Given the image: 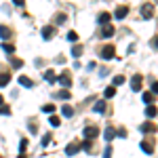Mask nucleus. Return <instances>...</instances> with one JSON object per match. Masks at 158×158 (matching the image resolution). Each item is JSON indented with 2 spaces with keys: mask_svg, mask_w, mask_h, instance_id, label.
Listing matches in <instances>:
<instances>
[{
  "mask_svg": "<svg viewBox=\"0 0 158 158\" xmlns=\"http://www.w3.org/2000/svg\"><path fill=\"white\" fill-rule=\"evenodd\" d=\"M158 93V82H152V95H156Z\"/></svg>",
  "mask_w": 158,
  "mask_h": 158,
  "instance_id": "38",
  "label": "nucleus"
},
{
  "mask_svg": "<svg viewBox=\"0 0 158 158\" xmlns=\"http://www.w3.org/2000/svg\"><path fill=\"white\" fill-rule=\"evenodd\" d=\"M65 19H68V15H65V13H57V15H55V23H57V25L65 23Z\"/></svg>",
  "mask_w": 158,
  "mask_h": 158,
  "instance_id": "21",
  "label": "nucleus"
},
{
  "mask_svg": "<svg viewBox=\"0 0 158 158\" xmlns=\"http://www.w3.org/2000/svg\"><path fill=\"white\" fill-rule=\"evenodd\" d=\"M141 80H143V76L141 74H135L133 78H131V89L133 91H141Z\"/></svg>",
  "mask_w": 158,
  "mask_h": 158,
  "instance_id": "5",
  "label": "nucleus"
},
{
  "mask_svg": "<svg viewBox=\"0 0 158 158\" xmlns=\"http://www.w3.org/2000/svg\"><path fill=\"white\" fill-rule=\"evenodd\" d=\"M82 135H85L86 139L91 141V139H95V137L99 135V129H97V127H85V131H82Z\"/></svg>",
  "mask_w": 158,
  "mask_h": 158,
  "instance_id": "1",
  "label": "nucleus"
},
{
  "mask_svg": "<svg viewBox=\"0 0 158 158\" xmlns=\"http://www.w3.org/2000/svg\"><path fill=\"white\" fill-rule=\"evenodd\" d=\"M25 148H27V141H25V139H21V143H19V154H23Z\"/></svg>",
  "mask_w": 158,
  "mask_h": 158,
  "instance_id": "33",
  "label": "nucleus"
},
{
  "mask_svg": "<svg viewBox=\"0 0 158 158\" xmlns=\"http://www.w3.org/2000/svg\"><path fill=\"white\" fill-rule=\"evenodd\" d=\"M0 38H2V40H9V38H11V30H9L6 25H0Z\"/></svg>",
  "mask_w": 158,
  "mask_h": 158,
  "instance_id": "13",
  "label": "nucleus"
},
{
  "mask_svg": "<svg viewBox=\"0 0 158 158\" xmlns=\"http://www.w3.org/2000/svg\"><path fill=\"white\" fill-rule=\"evenodd\" d=\"M51 137H53V135H51V133H47V135H44V137H42V146H44V148H47V146H49V143H51Z\"/></svg>",
  "mask_w": 158,
  "mask_h": 158,
  "instance_id": "30",
  "label": "nucleus"
},
{
  "mask_svg": "<svg viewBox=\"0 0 158 158\" xmlns=\"http://www.w3.org/2000/svg\"><path fill=\"white\" fill-rule=\"evenodd\" d=\"M11 63H13V68H21V65H23V61H21V59H15V57L11 59Z\"/></svg>",
  "mask_w": 158,
  "mask_h": 158,
  "instance_id": "32",
  "label": "nucleus"
},
{
  "mask_svg": "<svg viewBox=\"0 0 158 158\" xmlns=\"http://www.w3.org/2000/svg\"><path fill=\"white\" fill-rule=\"evenodd\" d=\"M61 112H63V116H68V118H70V116H74V108H72V106H68V103L61 108Z\"/></svg>",
  "mask_w": 158,
  "mask_h": 158,
  "instance_id": "22",
  "label": "nucleus"
},
{
  "mask_svg": "<svg viewBox=\"0 0 158 158\" xmlns=\"http://www.w3.org/2000/svg\"><path fill=\"white\" fill-rule=\"evenodd\" d=\"M99 55H101V59H114V47H103Z\"/></svg>",
  "mask_w": 158,
  "mask_h": 158,
  "instance_id": "8",
  "label": "nucleus"
},
{
  "mask_svg": "<svg viewBox=\"0 0 158 158\" xmlns=\"http://www.w3.org/2000/svg\"><path fill=\"white\" fill-rule=\"evenodd\" d=\"M80 148H82V150H86V152H89V150H91V141H89V139H86V141H82V143H80Z\"/></svg>",
  "mask_w": 158,
  "mask_h": 158,
  "instance_id": "35",
  "label": "nucleus"
},
{
  "mask_svg": "<svg viewBox=\"0 0 158 158\" xmlns=\"http://www.w3.org/2000/svg\"><path fill=\"white\" fill-rule=\"evenodd\" d=\"M17 158H25V156H23V154H19V156H17Z\"/></svg>",
  "mask_w": 158,
  "mask_h": 158,
  "instance_id": "41",
  "label": "nucleus"
},
{
  "mask_svg": "<svg viewBox=\"0 0 158 158\" xmlns=\"http://www.w3.org/2000/svg\"><path fill=\"white\" fill-rule=\"evenodd\" d=\"M156 114H158L156 106H148V108H146V116H148V118H154Z\"/></svg>",
  "mask_w": 158,
  "mask_h": 158,
  "instance_id": "19",
  "label": "nucleus"
},
{
  "mask_svg": "<svg viewBox=\"0 0 158 158\" xmlns=\"http://www.w3.org/2000/svg\"><path fill=\"white\" fill-rule=\"evenodd\" d=\"M44 80H47V82H51V85H53V82H55V80H57V76H55V72H53V70H47V72H44Z\"/></svg>",
  "mask_w": 158,
  "mask_h": 158,
  "instance_id": "16",
  "label": "nucleus"
},
{
  "mask_svg": "<svg viewBox=\"0 0 158 158\" xmlns=\"http://www.w3.org/2000/svg\"><path fill=\"white\" fill-rule=\"evenodd\" d=\"M49 122H51V127H59V124H61V118H59V116H51Z\"/></svg>",
  "mask_w": 158,
  "mask_h": 158,
  "instance_id": "26",
  "label": "nucleus"
},
{
  "mask_svg": "<svg viewBox=\"0 0 158 158\" xmlns=\"http://www.w3.org/2000/svg\"><path fill=\"white\" fill-rule=\"evenodd\" d=\"M112 82H114V86L122 85V82H124V76H120V74H118V76H114V80H112Z\"/></svg>",
  "mask_w": 158,
  "mask_h": 158,
  "instance_id": "29",
  "label": "nucleus"
},
{
  "mask_svg": "<svg viewBox=\"0 0 158 158\" xmlns=\"http://www.w3.org/2000/svg\"><path fill=\"white\" fill-rule=\"evenodd\" d=\"M116 135H118V131H116L114 127H108V129H106V133H103V137H106L108 141H112V139H114Z\"/></svg>",
  "mask_w": 158,
  "mask_h": 158,
  "instance_id": "11",
  "label": "nucleus"
},
{
  "mask_svg": "<svg viewBox=\"0 0 158 158\" xmlns=\"http://www.w3.org/2000/svg\"><path fill=\"white\" fill-rule=\"evenodd\" d=\"M152 44H154V47H156V49H158V36L154 38V42H152Z\"/></svg>",
  "mask_w": 158,
  "mask_h": 158,
  "instance_id": "39",
  "label": "nucleus"
},
{
  "mask_svg": "<svg viewBox=\"0 0 158 158\" xmlns=\"http://www.w3.org/2000/svg\"><path fill=\"white\" fill-rule=\"evenodd\" d=\"M42 112H47V114H53V112H55V106H53V103H47V106H42Z\"/></svg>",
  "mask_w": 158,
  "mask_h": 158,
  "instance_id": "28",
  "label": "nucleus"
},
{
  "mask_svg": "<svg viewBox=\"0 0 158 158\" xmlns=\"http://www.w3.org/2000/svg\"><path fill=\"white\" fill-rule=\"evenodd\" d=\"M112 36H114V27L112 25H106L103 32H101V38H112Z\"/></svg>",
  "mask_w": 158,
  "mask_h": 158,
  "instance_id": "15",
  "label": "nucleus"
},
{
  "mask_svg": "<svg viewBox=\"0 0 158 158\" xmlns=\"http://www.w3.org/2000/svg\"><path fill=\"white\" fill-rule=\"evenodd\" d=\"M152 15H154V6H152L150 2H146V4L141 6V17H143V19H152Z\"/></svg>",
  "mask_w": 158,
  "mask_h": 158,
  "instance_id": "4",
  "label": "nucleus"
},
{
  "mask_svg": "<svg viewBox=\"0 0 158 158\" xmlns=\"http://www.w3.org/2000/svg\"><path fill=\"white\" fill-rule=\"evenodd\" d=\"M17 80H19V85H21V86H27V89H32V86H34V80H32V78H27V76H19Z\"/></svg>",
  "mask_w": 158,
  "mask_h": 158,
  "instance_id": "9",
  "label": "nucleus"
},
{
  "mask_svg": "<svg viewBox=\"0 0 158 158\" xmlns=\"http://www.w3.org/2000/svg\"><path fill=\"white\" fill-rule=\"evenodd\" d=\"M65 38H68V40H70V42H78V34H76V32H68V34H65Z\"/></svg>",
  "mask_w": 158,
  "mask_h": 158,
  "instance_id": "25",
  "label": "nucleus"
},
{
  "mask_svg": "<svg viewBox=\"0 0 158 158\" xmlns=\"http://www.w3.org/2000/svg\"><path fill=\"white\" fill-rule=\"evenodd\" d=\"M57 97L59 99H70V89H61L59 93H57Z\"/></svg>",
  "mask_w": 158,
  "mask_h": 158,
  "instance_id": "24",
  "label": "nucleus"
},
{
  "mask_svg": "<svg viewBox=\"0 0 158 158\" xmlns=\"http://www.w3.org/2000/svg\"><path fill=\"white\" fill-rule=\"evenodd\" d=\"M53 36H55V27H53V25H44V27H42V38H44V40H51Z\"/></svg>",
  "mask_w": 158,
  "mask_h": 158,
  "instance_id": "7",
  "label": "nucleus"
},
{
  "mask_svg": "<svg viewBox=\"0 0 158 158\" xmlns=\"http://www.w3.org/2000/svg\"><path fill=\"white\" fill-rule=\"evenodd\" d=\"M27 129H30L32 133H36V131H38V127H36V124H34V122H30V124H27Z\"/></svg>",
  "mask_w": 158,
  "mask_h": 158,
  "instance_id": "37",
  "label": "nucleus"
},
{
  "mask_svg": "<svg viewBox=\"0 0 158 158\" xmlns=\"http://www.w3.org/2000/svg\"><path fill=\"white\" fill-rule=\"evenodd\" d=\"M141 150H143L146 154H152V152H154V143H152V141H141Z\"/></svg>",
  "mask_w": 158,
  "mask_h": 158,
  "instance_id": "12",
  "label": "nucleus"
},
{
  "mask_svg": "<svg viewBox=\"0 0 158 158\" xmlns=\"http://www.w3.org/2000/svg\"><path fill=\"white\" fill-rule=\"evenodd\" d=\"M139 131H141V133H154V131H156V127H154L152 122H143V124L139 127Z\"/></svg>",
  "mask_w": 158,
  "mask_h": 158,
  "instance_id": "10",
  "label": "nucleus"
},
{
  "mask_svg": "<svg viewBox=\"0 0 158 158\" xmlns=\"http://www.w3.org/2000/svg\"><path fill=\"white\" fill-rule=\"evenodd\" d=\"M2 49L6 51V53H13V51H15V47H13L11 42H4V44H2Z\"/></svg>",
  "mask_w": 158,
  "mask_h": 158,
  "instance_id": "31",
  "label": "nucleus"
},
{
  "mask_svg": "<svg viewBox=\"0 0 158 158\" xmlns=\"http://www.w3.org/2000/svg\"><path fill=\"white\" fill-rule=\"evenodd\" d=\"M127 15H129V6H127V4L116 6V11H114V17H116V19H124Z\"/></svg>",
  "mask_w": 158,
  "mask_h": 158,
  "instance_id": "3",
  "label": "nucleus"
},
{
  "mask_svg": "<svg viewBox=\"0 0 158 158\" xmlns=\"http://www.w3.org/2000/svg\"><path fill=\"white\" fill-rule=\"evenodd\" d=\"M70 53H72V57H80V55H82V47H80V44H74V49L70 51Z\"/></svg>",
  "mask_w": 158,
  "mask_h": 158,
  "instance_id": "23",
  "label": "nucleus"
},
{
  "mask_svg": "<svg viewBox=\"0 0 158 158\" xmlns=\"http://www.w3.org/2000/svg\"><path fill=\"white\" fill-rule=\"evenodd\" d=\"M78 150H80V143H78V141H72V143L65 146V154H68V156H74Z\"/></svg>",
  "mask_w": 158,
  "mask_h": 158,
  "instance_id": "6",
  "label": "nucleus"
},
{
  "mask_svg": "<svg viewBox=\"0 0 158 158\" xmlns=\"http://www.w3.org/2000/svg\"><path fill=\"white\" fill-rule=\"evenodd\" d=\"M0 114L9 116V114H11V108H9V106H2V108H0Z\"/></svg>",
  "mask_w": 158,
  "mask_h": 158,
  "instance_id": "34",
  "label": "nucleus"
},
{
  "mask_svg": "<svg viewBox=\"0 0 158 158\" xmlns=\"http://www.w3.org/2000/svg\"><path fill=\"white\" fill-rule=\"evenodd\" d=\"M93 110H95L97 114H103V112H106V101H97V103L93 106Z\"/></svg>",
  "mask_w": 158,
  "mask_h": 158,
  "instance_id": "20",
  "label": "nucleus"
},
{
  "mask_svg": "<svg viewBox=\"0 0 158 158\" xmlns=\"http://www.w3.org/2000/svg\"><path fill=\"white\" fill-rule=\"evenodd\" d=\"M114 95H116V86H108V89L103 91V97L106 99H112Z\"/></svg>",
  "mask_w": 158,
  "mask_h": 158,
  "instance_id": "18",
  "label": "nucleus"
},
{
  "mask_svg": "<svg viewBox=\"0 0 158 158\" xmlns=\"http://www.w3.org/2000/svg\"><path fill=\"white\" fill-rule=\"evenodd\" d=\"M2 103H4V97H2V95H0V108H2Z\"/></svg>",
  "mask_w": 158,
  "mask_h": 158,
  "instance_id": "40",
  "label": "nucleus"
},
{
  "mask_svg": "<svg viewBox=\"0 0 158 158\" xmlns=\"http://www.w3.org/2000/svg\"><path fill=\"white\" fill-rule=\"evenodd\" d=\"M110 156H112V148H106V150H103V158H110Z\"/></svg>",
  "mask_w": 158,
  "mask_h": 158,
  "instance_id": "36",
  "label": "nucleus"
},
{
  "mask_svg": "<svg viewBox=\"0 0 158 158\" xmlns=\"http://www.w3.org/2000/svg\"><path fill=\"white\" fill-rule=\"evenodd\" d=\"M97 21H99L101 25H103V27H106V25H110V13H101Z\"/></svg>",
  "mask_w": 158,
  "mask_h": 158,
  "instance_id": "14",
  "label": "nucleus"
},
{
  "mask_svg": "<svg viewBox=\"0 0 158 158\" xmlns=\"http://www.w3.org/2000/svg\"><path fill=\"white\" fill-rule=\"evenodd\" d=\"M59 85H61V86H65V89L72 85V74L68 72V70H65V72H61V76H59Z\"/></svg>",
  "mask_w": 158,
  "mask_h": 158,
  "instance_id": "2",
  "label": "nucleus"
},
{
  "mask_svg": "<svg viewBox=\"0 0 158 158\" xmlns=\"http://www.w3.org/2000/svg\"><path fill=\"white\" fill-rule=\"evenodd\" d=\"M9 82H11V74H9V72L0 74V86H6Z\"/></svg>",
  "mask_w": 158,
  "mask_h": 158,
  "instance_id": "17",
  "label": "nucleus"
},
{
  "mask_svg": "<svg viewBox=\"0 0 158 158\" xmlns=\"http://www.w3.org/2000/svg\"><path fill=\"white\" fill-rule=\"evenodd\" d=\"M143 103H150V101H154V95H152V91H148V93H143Z\"/></svg>",
  "mask_w": 158,
  "mask_h": 158,
  "instance_id": "27",
  "label": "nucleus"
}]
</instances>
